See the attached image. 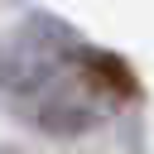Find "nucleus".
<instances>
[{"instance_id": "nucleus-2", "label": "nucleus", "mask_w": 154, "mask_h": 154, "mask_svg": "<svg viewBox=\"0 0 154 154\" xmlns=\"http://www.w3.org/2000/svg\"><path fill=\"white\" fill-rule=\"evenodd\" d=\"M87 48V43H82ZM82 58V53H77ZM24 116L19 120H29L38 135H48V140H77V135H91L96 125H106V96H101V87L82 72V67H67L63 77H53L48 87H38L34 96H24V101H14Z\"/></svg>"}, {"instance_id": "nucleus-3", "label": "nucleus", "mask_w": 154, "mask_h": 154, "mask_svg": "<svg viewBox=\"0 0 154 154\" xmlns=\"http://www.w3.org/2000/svg\"><path fill=\"white\" fill-rule=\"evenodd\" d=\"M0 154H19V149H14V144H5V140H0Z\"/></svg>"}, {"instance_id": "nucleus-1", "label": "nucleus", "mask_w": 154, "mask_h": 154, "mask_svg": "<svg viewBox=\"0 0 154 154\" xmlns=\"http://www.w3.org/2000/svg\"><path fill=\"white\" fill-rule=\"evenodd\" d=\"M77 53H82V34L58 14L38 10L0 38V91L10 101H24L67 67H77Z\"/></svg>"}]
</instances>
